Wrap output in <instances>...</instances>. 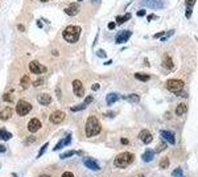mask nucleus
Instances as JSON below:
<instances>
[{"label":"nucleus","instance_id":"40","mask_svg":"<svg viewBox=\"0 0 198 177\" xmlns=\"http://www.w3.org/2000/svg\"><path fill=\"white\" fill-rule=\"evenodd\" d=\"M164 34H165V32H159V33L155 34V38H159V37H161V36H164Z\"/></svg>","mask_w":198,"mask_h":177},{"label":"nucleus","instance_id":"30","mask_svg":"<svg viewBox=\"0 0 198 177\" xmlns=\"http://www.w3.org/2000/svg\"><path fill=\"white\" fill-rule=\"evenodd\" d=\"M172 176L173 177H185L184 174H182V168H176V169L173 170Z\"/></svg>","mask_w":198,"mask_h":177},{"label":"nucleus","instance_id":"10","mask_svg":"<svg viewBox=\"0 0 198 177\" xmlns=\"http://www.w3.org/2000/svg\"><path fill=\"white\" fill-rule=\"evenodd\" d=\"M83 164H85L86 168H89V169H91V170H100V167H99L98 161L91 159V157L85 159V160H83Z\"/></svg>","mask_w":198,"mask_h":177},{"label":"nucleus","instance_id":"35","mask_svg":"<svg viewBox=\"0 0 198 177\" xmlns=\"http://www.w3.org/2000/svg\"><path fill=\"white\" fill-rule=\"evenodd\" d=\"M42 82H44V79H37V81L33 82V86H34V87H36V86H40Z\"/></svg>","mask_w":198,"mask_h":177},{"label":"nucleus","instance_id":"19","mask_svg":"<svg viewBox=\"0 0 198 177\" xmlns=\"http://www.w3.org/2000/svg\"><path fill=\"white\" fill-rule=\"evenodd\" d=\"M12 116V109L11 107H5V109L0 110V120H7Z\"/></svg>","mask_w":198,"mask_h":177},{"label":"nucleus","instance_id":"22","mask_svg":"<svg viewBox=\"0 0 198 177\" xmlns=\"http://www.w3.org/2000/svg\"><path fill=\"white\" fill-rule=\"evenodd\" d=\"M186 110H188L186 105H185V103H180V105L177 106V109H176V115L182 116L185 113H186Z\"/></svg>","mask_w":198,"mask_h":177},{"label":"nucleus","instance_id":"20","mask_svg":"<svg viewBox=\"0 0 198 177\" xmlns=\"http://www.w3.org/2000/svg\"><path fill=\"white\" fill-rule=\"evenodd\" d=\"M194 4H195V0H186L185 1V5H186V19H190L191 17V12H193Z\"/></svg>","mask_w":198,"mask_h":177},{"label":"nucleus","instance_id":"39","mask_svg":"<svg viewBox=\"0 0 198 177\" xmlns=\"http://www.w3.org/2000/svg\"><path fill=\"white\" fill-rule=\"evenodd\" d=\"M98 56L99 57H102V58H104L106 57V53H104V50H98Z\"/></svg>","mask_w":198,"mask_h":177},{"label":"nucleus","instance_id":"13","mask_svg":"<svg viewBox=\"0 0 198 177\" xmlns=\"http://www.w3.org/2000/svg\"><path fill=\"white\" fill-rule=\"evenodd\" d=\"M78 12H79V4L77 3H73L68 8H65V13L69 15V16H75Z\"/></svg>","mask_w":198,"mask_h":177},{"label":"nucleus","instance_id":"4","mask_svg":"<svg viewBox=\"0 0 198 177\" xmlns=\"http://www.w3.org/2000/svg\"><path fill=\"white\" fill-rule=\"evenodd\" d=\"M32 111V105L27 101H19V103L16 105V113L17 115L25 116Z\"/></svg>","mask_w":198,"mask_h":177},{"label":"nucleus","instance_id":"15","mask_svg":"<svg viewBox=\"0 0 198 177\" xmlns=\"http://www.w3.org/2000/svg\"><path fill=\"white\" fill-rule=\"evenodd\" d=\"M72 143V136H70V135H68V136L66 137H64V139H61L60 140V143L58 144H56L54 145V148H53V150H54V152L56 151H60L62 148V147H65V145H69V144Z\"/></svg>","mask_w":198,"mask_h":177},{"label":"nucleus","instance_id":"28","mask_svg":"<svg viewBox=\"0 0 198 177\" xmlns=\"http://www.w3.org/2000/svg\"><path fill=\"white\" fill-rule=\"evenodd\" d=\"M29 83H31V81H29V77H28V75H24V77L20 79V85L23 86L24 88H28Z\"/></svg>","mask_w":198,"mask_h":177},{"label":"nucleus","instance_id":"12","mask_svg":"<svg viewBox=\"0 0 198 177\" xmlns=\"http://www.w3.org/2000/svg\"><path fill=\"white\" fill-rule=\"evenodd\" d=\"M160 135H161V137H164L167 140L168 143H171V144L176 143V137H174L172 131H165V129H163V131H160Z\"/></svg>","mask_w":198,"mask_h":177},{"label":"nucleus","instance_id":"5","mask_svg":"<svg viewBox=\"0 0 198 177\" xmlns=\"http://www.w3.org/2000/svg\"><path fill=\"white\" fill-rule=\"evenodd\" d=\"M184 86H185V83L182 79H169V81L167 82V88L169 91L174 93V94L177 91H180V90H182Z\"/></svg>","mask_w":198,"mask_h":177},{"label":"nucleus","instance_id":"31","mask_svg":"<svg viewBox=\"0 0 198 177\" xmlns=\"http://www.w3.org/2000/svg\"><path fill=\"white\" fill-rule=\"evenodd\" d=\"M77 153V151H68V152H65V153H62L61 156H60V159H66V157H70V156H73V155H75Z\"/></svg>","mask_w":198,"mask_h":177},{"label":"nucleus","instance_id":"48","mask_svg":"<svg viewBox=\"0 0 198 177\" xmlns=\"http://www.w3.org/2000/svg\"><path fill=\"white\" fill-rule=\"evenodd\" d=\"M40 1H42V3H45V1H49V0H40Z\"/></svg>","mask_w":198,"mask_h":177},{"label":"nucleus","instance_id":"17","mask_svg":"<svg viewBox=\"0 0 198 177\" xmlns=\"http://www.w3.org/2000/svg\"><path fill=\"white\" fill-rule=\"evenodd\" d=\"M140 139L143 140L144 144H149L152 140H153V137H152V133L148 131V129H143L140 132Z\"/></svg>","mask_w":198,"mask_h":177},{"label":"nucleus","instance_id":"6","mask_svg":"<svg viewBox=\"0 0 198 177\" xmlns=\"http://www.w3.org/2000/svg\"><path fill=\"white\" fill-rule=\"evenodd\" d=\"M29 70L33 74H42V73L46 72V68H45L44 65L40 64L38 61H31V64H29Z\"/></svg>","mask_w":198,"mask_h":177},{"label":"nucleus","instance_id":"44","mask_svg":"<svg viewBox=\"0 0 198 177\" xmlns=\"http://www.w3.org/2000/svg\"><path fill=\"white\" fill-rule=\"evenodd\" d=\"M17 28H19V31H20V32H24V29H25V28L23 27V24H19V25H17Z\"/></svg>","mask_w":198,"mask_h":177},{"label":"nucleus","instance_id":"23","mask_svg":"<svg viewBox=\"0 0 198 177\" xmlns=\"http://www.w3.org/2000/svg\"><path fill=\"white\" fill-rule=\"evenodd\" d=\"M11 137H12V133L8 132L5 128L0 129V140H9Z\"/></svg>","mask_w":198,"mask_h":177},{"label":"nucleus","instance_id":"37","mask_svg":"<svg viewBox=\"0 0 198 177\" xmlns=\"http://www.w3.org/2000/svg\"><path fill=\"white\" fill-rule=\"evenodd\" d=\"M120 141H122V144H123V145H127V144L130 143V140L126 139V137H122V140H120Z\"/></svg>","mask_w":198,"mask_h":177},{"label":"nucleus","instance_id":"42","mask_svg":"<svg viewBox=\"0 0 198 177\" xmlns=\"http://www.w3.org/2000/svg\"><path fill=\"white\" fill-rule=\"evenodd\" d=\"M91 90H94V91L99 90V85H98V83H94V85H92V87H91Z\"/></svg>","mask_w":198,"mask_h":177},{"label":"nucleus","instance_id":"26","mask_svg":"<svg viewBox=\"0 0 198 177\" xmlns=\"http://www.w3.org/2000/svg\"><path fill=\"white\" fill-rule=\"evenodd\" d=\"M127 101L131 103H139L140 102V97L137 95V94H130V95L127 97Z\"/></svg>","mask_w":198,"mask_h":177},{"label":"nucleus","instance_id":"33","mask_svg":"<svg viewBox=\"0 0 198 177\" xmlns=\"http://www.w3.org/2000/svg\"><path fill=\"white\" fill-rule=\"evenodd\" d=\"M3 99L5 101V102H12V101H13L11 94H4V95H3Z\"/></svg>","mask_w":198,"mask_h":177},{"label":"nucleus","instance_id":"34","mask_svg":"<svg viewBox=\"0 0 198 177\" xmlns=\"http://www.w3.org/2000/svg\"><path fill=\"white\" fill-rule=\"evenodd\" d=\"M165 148H167V144L165 143H163V144H160V145L157 147V152H160V151H163V150H165Z\"/></svg>","mask_w":198,"mask_h":177},{"label":"nucleus","instance_id":"41","mask_svg":"<svg viewBox=\"0 0 198 177\" xmlns=\"http://www.w3.org/2000/svg\"><path fill=\"white\" fill-rule=\"evenodd\" d=\"M116 24L115 23H108V29H115Z\"/></svg>","mask_w":198,"mask_h":177},{"label":"nucleus","instance_id":"8","mask_svg":"<svg viewBox=\"0 0 198 177\" xmlns=\"http://www.w3.org/2000/svg\"><path fill=\"white\" fill-rule=\"evenodd\" d=\"M65 118H66V115L64 111H54V113H52L49 120H50L53 124H60L61 122L65 120Z\"/></svg>","mask_w":198,"mask_h":177},{"label":"nucleus","instance_id":"11","mask_svg":"<svg viewBox=\"0 0 198 177\" xmlns=\"http://www.w3.org/2000/svg\"><path fill=\"white\" fill-rule=\"evenodd\" d=\"M40 128H41V122H40L37 118H33V119L29 120V123H28V129H29L32 133L37 132Z\"/></svg>","mask_w":198,"mask_h":177},{"label":"nucleus","instance_id":"47","mask_svg":"<svg viewBox=\"0 0 198 177\" xmlns=\"http://www.w3.org/2000/svg\"><path fill=\"white\" fill-rule=\"evenodd\" d=\"M40 177H50V176H49V174H41Z\"/></svg>","mask_w":198,"mask_h":177},{"label":"nucleus","instance_id":"32","mask_svg":"<svg viewBox=\"0 0 198 177\" xmlns=\"http://www.w3.org/2000/svg\"><path fill=\"white\" fill-rule=\"evenodd\" d=\"M48 145H49V144H48V143H45V144H44V145H42V147H41V150H40V152H38L37 157H41V156H42V155H44V153H45V151H46V148H48Z\"/></svg>","mask_w":198,"mask_h":177},{"label":"nucleus","instance_id":"43","mask_svg":"<svg viewBox=\"0 0 198 177\" xmlns=\"http://www.w3.org/2000/svg\"><path fill=\"white\" fill-rule=\"evenodd\" d=\"M33 141H36V139H34V137H28V139H27V143H28V144L33 143Z\"/></svg>","mask_w":198,"mask_h":177},{"label":"nucleus","instance_id":"14","mask_svg":"<svg viewBox=\"0 0 198 177\" xmlns=\"http://www.w3.org/2000/svg\"><path fill=\"white\" fill-rule=\"evenodd\" d=\"M38 103L42 106H49L52 103V97L49 95V94H46V93H42V94H40L38 95Z\"/></svg>","mask_w":198,"mask_h":177},{"label":"nucleus","instance_id":"16","mask_svg":"<svg viewBox=\"0 0 198 177\" xmlns=\"http://www.w3.org/2000/svg\"><path fill=\"white\" fill-rule=\"evenodd\" d=\"M163 66L168 70H173L174 69V64H173V60L169 54H165L164 58H163Z\"/></svg>","mask_w":198,"mask_h":177},{"label":"nucleus","instance_id":"29","mask_svg":"<svg viewBox=\"0 0 198 177\" xmlns=\"http://www.w3.org/2000/svg\"><path fill=\"white\" fill-rule=\"evenodd\" d=\"M169 167V159L168 157H163L160 160V168L161 169H167Z\"/></svg>","mask_w":198,"mask_h":177},{"label":"nucleus","instance_id":"24","mask_svg":"<svg viewBox=\"0 0 198 177\" xmlns=\"http://www.w3.org/2000/svg\"><path fill=\"white\" fill-rule=\"evenodd\" d=\"M130 19H131V13H126L124 16H118V17H116V23H115V24L122 25L123 23H126L127 20H130Z\"/></svg>","mask_w":198,"mask_h":177},{"label":"nucleus","instance_id":"50","mask_svg":"<svg viewBox=\"0 0 198 177\" xmlns=\"http://www.w3.org/2000/svg\"><path fill=\"white\" fill-rule=\"evenodd\" d=\"M140 177H143V176H140Z\"/></svg>","mask_w":198,"mask_h":177},{"label":"nucleus","instance_id":"3","mask_svg":"<svg viewBox=\"0 0 198 177\" xmlns=\"http://www.w3.org/2000/svg\"><path fill=\"white\" fill-rule=\"evenodd\" d=\"M133 159H135L133 155H132V153H130V152L120 153V155H118V156L115 157V167H118V168H127L133 161Z\"/></svg>","mask_w":198,"mask_h":177},{"label":"nucleus","instance_id":"2","mask_svg":"<svg viewBox=\"0 0 198 177\" xmlns=\"http://www.w3.org/2000/svg\"><path fill=\"white\" fill-rule=\"evenodd\" d=\"M81 32H82V29L78 25H69L62 32V37L65 38L68 42H70V44H74V42H77L79 40Z\"/></svg>","mask_w":198,"mask_h":177},{"label":"nucleus","instance_id":"49","mask_svg":"<svg viewBox=\"0 0 198 177\" xmlns=\"http://www.w3.org/2000/svg\"><path fill=\"white\" fill-rule=\"evenodd\" d=\"M78 1H82V0H78Z\"/></svg>","mask_w":198,"mask_h":177},{"label":"nucleus","instance_id":"7","mask_svg":"<svg viewBox=\"0 0 198 177\" xmlns=\"http://www.w3.org/2000/svg\"><path fill=\"white\" fill-rule=\"evenodd\" d=\"M73 91H74V94L78 98H82L85 95V88H83L82 82L79 81V79H74L73 81Z\"/></svg>","mask_w":198,"mask_h":177},{"label":"nucleus","instance_id":"36","mask_svg":"<svg viewBox=\"0 0 198 177\" xmlns=\"http://www.w3.org/2000/svg\"><path fill=\"white\" fill-rule=\"evenodd\" d=\"M137 16H139V17H143V16H145V11H144V9L137 11Z\"/></svg>","mask_w":198,"mask_h":177},{"label":"nucleus","instance_id":"27","mask_svg":"<svg viewBox=\"0 0 198 177\" xmlns=\"http://www.w3.org/2000/svg\"><path fill=\"white\" fill-rule=\"evenodd\" d=\"M86 107H87V103H85V102H83V103H81V105L73 106V107H72V109H70V110H72L73 113H77V111H82V110H85Z\"/></svg>","mask_w":198,"mask_h":177},{"label":"nucleus","instance_id":"25","mask_svg":"<svg viewBox=\"0 0 198 177\" xmlns=\"http://www.w3.org/2000/svg\"><path fill=\"white\" fill-rule=\"evenodd\" d=\"M135 78L137 79V81H141V82H147L151 79V75L148 74H143V73H136L135 74Z\"/></svg>","mask_w":198,"mask_h":177},{"label":"nucleus","instance_id":"45","mask_svg":"<svg viewBox=\"0 0 198 177\" xmlns=\"http://www.w3.org/2000/svg\"><path fill=\"white\" fill-rule=\"evenodd\" d=\"M147 19H148V21H151V20H155V19H156V16H153V15H149Z\"/></svg>","mask_w":198,"mask_h":177},{"label":"nucleus","instance_id":"18","mask_svg":"<svg viewBox=\"0 0 198 177\" xmlns=\"http://www.w3.org/2000/svg\"><path fill=\"white\" fill-rule=\"evenodd\" d=\"M155 151L152 150H145V152L143 153V156H141V160L145 161V163H149V161L153 160V157H155Z\"/></svg>","mask_w":198,"mask_h":177},{"label":"nucleus","instance_id":"38","mask_svg":"<svg viewBox=\"0 0 198 177\" xmlns=\"http://www.w3.org/2000/svg\"><path fill=\"white\" fill-rule=\"evenodd\" d=\"M62 177H74V174L72 172H65V173L62 174Z\"/></svg>","mask_w":198,"mask_h":177},{"label":"nucleus","instance_id":"46","mask_svg":"<svg viewBox=\"0 0 198 177\" xmlns=\"http://www.w3.org/2000/svg\"><path fill=\"white\" fill-rule=\"evenodd\" d=\"M3 152H5V147L0 144V153H3Z\"/></svg>","mask_w":198,"mask_h":177},{"label":"nucleus","instance_id":"1","mask_svg":"<svg viewBox=\"0 0 198 177\" xmlns=\"http://www.w3.org/2000/svg\"><path fill=\"white\" fill-rule=\"evenodd\" d=\"M100 129H102V126L100 123L98 122V118L94 115L89 116L87 118V122H86V127H85V133L87 137H92L100 133Z\"/></svg>","mask_w":198,"mask_h":177},{"label":"nucleus","instance_id":"21","mask_svg":"<svg viewBox=\"0 0 198 177\" xmlns=\"http://www.w3.org/2000/svg\"><path fill=\"white\" fill-rule=\"evenodd\" d=\"M106 99H107V105L111 106V105H114V103H115L118 99H119V95H118L116 93H111V94H108V95H107Z\"/></svg>","mask_w":198,"mask_h":177},{"label":"nucleus","instance_id":"9","mask_svg":"<svg viewBox=\"0 0 198 177\" xmlns=\"http://www.w3.org/2000/svg\"><path fill=\"white\" fill-rule=\"evenodd\" d=\"M132 36V32L131 31H123L120 33L116 34V38H115V42L116 44H123V42H127L130 40V37Z\"/></svg>","mask_w":198,"mask_h":177}]
</instances>
